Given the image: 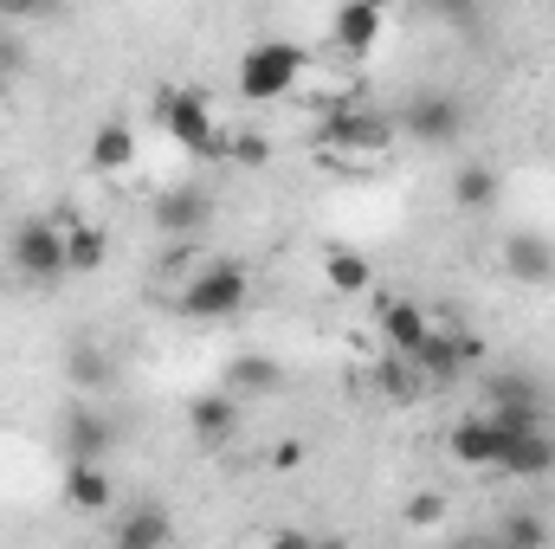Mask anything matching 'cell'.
<instances>
[{"label":"cell","mask_w":555,"mask_h":549,"mask_svg":"<svg viewBox=\"0 0 555 549\" xmlns=\"http://www.w3.org/2000/svg\"><path fill=\"white\" fill-rule=\"evenodd\" d=\"M439 524H446V498L420 491L414 505H408V531H439Z\"/></svg>","instance_id":"27"},{"label":"cell","mask_w":555,"mask_h":549,"mask_svg":"<svg viewBox=\"0 0 555 549\" xmlns=\"http://www.w3.org/2000/svg\"><path fill=\"white\" fill-rule=\"evenodd\" d=\"M149 220H155V233L162 240H201L207 233V220H214V194L207 188H194V181H181V188H162L155 194V207H149Z\"/></svg>","instance_id":"10"},{"label":"cell","mask_w":555,"mask_h":549,"mask_svg":"<svg viewBox=\"0 0 555 549\" xmlns=\"http://www.w3.org/2000/svg\"><path fill=\"white\" fill-rule=\"evenodd\" d=\"M369 7H382V13H395V7H401V0H369Z\"/></svg>","instance_id":"33"},{"label":"cell","mask_w":555,"mask_h":549,"mask_svg":"<svg viewBox=\"0 0 555 549\" xmlns=\"http://www.w3.org/2000/svg\"><path fill=\"white\" fill-rule=\"evenodd\" d=\"M323 284H330L336 297H369V291H375V266H369L356 246H330V253H323Z\"/></svg>","instance_id":"22"},{"label":"cell","mask_w":555,"mask_h":549,"mask_svg":"<svg viewBox=\"0 0 555 549\" xmlns=\"http://www.w3.org/2000/svg\"><path fill=\"white\" fill-rule=\"evenodd\" d=\"M220 388H227V395H240V401H266V395L284 388V362H278V356H259V349H240V356L227 362Z\"/></svg>","instance_id":"16"},{"label":"cell","mask_w":555,"mask_h":549,"mask_svg":"<svg viewBox=\"0 0 555 549\" xmlns=\"http://www.w3.org/2000/svg\"><path fill=\"white\" fill-rule=\"evenodd\" d=\"M111 537L124 549H162V544H175V518H168L155 498H137V505H124V511L111 518Z\"/></svg>","instance_id":"15"},{"label":"cell","mask_w":555,"mask_h":549,"mask_svg":"<svg viewBox=\"0 0 555 549\" xmlns=\"http://www.w3.org/2000/svg\"><path fill=\"white\" fill-rule=\"evenodd\" d=\"M395 124H401V137L420 142V149H452V142L465 137V104H459L452 91H420Z\"/></svg>","instance_id":"8"},{"label":"cell","mask_w":555,"mask_h":549,"mask_svg":"<svg viewBox=\"0 0 555 549\" xmlns=\"http://www.w3.org/2000/svg\"><path fill=\"white\" fill-rule=\"evenodd\" d=\"M7 104H13V78L0 72V111H7Z\"/></svg>","instance_id":"32"},{"label":"cell","mask_w":555,"mask_h":549,"mask_svg":"<svg viewBox=\"0 0 555 549\" xmlns=\"http://www.w3.org/2000/svg\"><path fill=\"white\" fill-rule=\"evenodd\" d=\"M155 124H162V137L175 142L181 155H194V162H227L233 130L220 124V111H214V98H207L201 85H168V91L155 98Z\"/></svg>","instance_id":"2"},{"label":"cell","mask_w":555,"mask_h":549,"mask_svg":"<svg viewBox=\"0 0 555 549\" xmlns=\"http://www.w3.org/2000/svg\"><path fill=\"white\" fill-rule=\"evenodd\" d=\"M59 375L72 395H111L117 388V356L98 343V336H78L65 356H59Z\"/></svg>","instance_id":"14"},{"label":"cell","mask_w":555,"mask_h":549,"mask_svg":"<svg viewBox=\"0 0 555 549\" xmlns=\"http://www.w3.org/2000/svg\"><path fill=\"white\" fill-rule=\"evenodd\" d=\"M550 472H555V433H550V420H543V426H524V433L511 439L498 478H524V485H537V478H550Z\"/></svg>","instance_id":"19"},{"label":"cell","mask_w":555,"mask_h":549,"mask_svg":"<svg viewBox=\"0 0 555 549\" xmlns=\"http://www.w3.org/2000/svg\"><path fill=\"white\" fill-rule=\"evenodd\" d=\"M524 426H504V420H491L485 408H472L465 420H452L446 426V459L459 465V472H478V478H498L504 472V452H511V439H517Z\"/></svg>","instance_id":"5"},{"label":"cell","mask_w":555,"mask_h":549,"mask_svg":"<svg viewBox=\"0 0 555 549\" xmlns=\"http://www.w3.org/2000/svg\"><path fill=\"white\" fill-rule=\"evenodd\" d=\"M137 130H130V124H124V117H111V124H98V130H91V142H85V162H91V175H111V181H117V175H130V168H137Z\"/></svg>","instance_id":"17"},{"label":"cell","mask_w":555,"mask_h":549,"mask_svg":"<svg viewBox=\"0 0 555 549\" xmlns=\"http://www.w3.org/2000/svg\"><path fill=\"white\" fill-rule=\"evenodd\" d=\"M452 207H459V214L498 207V168H491V162H465V168L452 175Z\"/></svg>","instance_id":"24"},{"label":"cell","mask_w":555,"mask_h":549,"mask_svg":"<svg viewBox=\"0 0 555 549\" xmlns=\"http://www.w3.org/2000/svg\"><path fill=\"white\" fill-rule=\"evenodd\" d=\"M375 310H382V343H388L395 356H414L420 343L433 336V317L420 310L414 297H382Z\"/></svg>","instance_id":"20"},{"label":"cell","mask_w":555,"mask_h":549,"mask_svg":"<svg viewBox=\"0 0 555 549\" xmlns=\"http://www.w3.org/2000/svg\"><path fill=\"white\" fill-rule=\"evenodd\" d=\"M188 433L201 446H233V433H240V395H227V388L194 395L188 401Z\"/></svg>","instance_id":"18"},{"label":"cell","mask_w":555,"mask_h":549,"mask_svg":"<svg viewBox=\"0 0 555 549\" xmlns=\"http://www.w3.org/2000/svg\"><path fill=\"white\" fill-rule=\"evenodd\" d=\"M7 266L26 278V284H39V291L65 284V278H72L65 227H59V220H20V227H13V240H7Z\"/></svg>","instance_id":"6"},{"label":"cell","mask_w":555,"mask_h":549,"mask_svg":"<svg viewBox=\"0 0 555 549\" xmlns=\"http://www.w3.org/2000/svg\"><path fill=\"white\" fill-rule=\"evenodd\" d=\"M304 465V439H278L272 446V472H297Z\"/></svg>","instance_id":"30"},{"label":"cell","mask_w":555,"mask_h":549,"mask_svg":"<svg viewBox=\"0 0 555 549\" xmlns=\"http://www.w3.org/2000/svg\"><path fill=\"white\" fill-rule=\"evenodd\" d=\"M498 266H504L511 284H524V291H550L555 284V240H543V233H504Z\"/></svg>","instance_id":"12"},{"label":"cell","mask_w":555,"mask_h":549,"mask_svg":"<svg viewBox=\"0 0 555 549\" xmlns=\"http://www.w3.org/2000/svg\"><path fill=\"white\" fill-rule=\"evenodd\" d=\"M369 388H375V395H382L388 408H408V401H420V395H426V382H420V369L408 362V356H395V349H388V356L375 362V375H369Z\"/></svg>","instance_id":"23"},{"label":"cell","mask_w":555,"mask_h":549,"mask_svg":"<svg viewBox=\"0 0 555 549\" xmlns=\"http://www.w3.org/2000/svg\"><path fill=\"white\" fill-rule=\"evenodd\" d=\"M504 544H543L550 537V524L537 518V511H524V518H504V531H498Z\"/></svg>","instance_id":"28"},{"label":"cell","mask_w":555,"mask_h":549,"mask_svg":"<svg viewBox=\"0 0 555 549\" xmlns=\"http://www.w3.org/2000/svg\"><path fill=\"white\" fill-rule=\"evenodd\" d=\"M401 149V124L369 111V104H336L323 124H317V162L343 168V175H369L382 168L388 155Z\"/></svg>","instance_id":"1"},{"label":"cell","mask_w":555,"mask_h":549,"mask_svg":"<svg viewBox=\"0 0 555 549\" xmlns=\"http://www.w3.org/2000/svg\"><path fill=\"white\" fill-rule=\"evenodd\" d=\"M433 13H439L446 26H478L485 7H478V0H433Z\"/></svg>","instance_id":"29"},{"label":"cell","mask_w":555,"mask_h":549,"mask_svg":"<svg viewBox=\"0 0 555 549\" xmlns=\"http://www.w3.org/2000/svg\"><path fill=\"white\" fill-rule=\"evenodd\" d=\"M227 162H233V168H266V162H272V142H266V130H233V142H227Z\"/></svg>","instance_id":"25"},{"label":"cell","mask_w":555,"mask_h":549,"mask_svg":"<svg viewBox=\"0 0 555 549\" xmlns=\"http://www.w3.org/2000/svg\"><path fill=\"white\" fill-rule=\"evenodd\" d=\"M52 13H59V0H0V26H33Z\"/></svg>","instance_id":"26"},{"label":"cell","mask_w":555,"mask_h":549,"mask_svg":"<svg viewBox=\"0 0 555 549\" xmlns=\"http://www.w3.org/2000/svg\"><path fill=\"white\" fill-rule=\"evenodd\" d=\"M59 227H65V253H72V278L98 272V266L111 259V233H104L98 220H85V214H59Z\"/></svg>","instance_id":"21"},{"label":"cell","mask_w":555,"mask_h":549,"mask_svg":"<svg viewBox=\"0 0 555 549\" xmlns=\"http://www.w3.org/2000/svg\"><path fill=\"white\" fill-rule=\"evenodd\" d=\"M323 39H330V52H343V59H369V52H382V39H388V13L369 7V0H336Z\"/></svg>","instance_id":"9"},{"label":"cell","mask_w":555,"mask_h":549,"mask_svg":"<svg viewBox=\"0 0 555 549\" xmlns=\"http://www.w3.org/2000/svg\"><path fill=\"white\" fill-rule=\"evenodd\" d=\"M246 304H253V272H246L240 259H207L194 278L175 284V310H181L188 323H227V317H240Z\"/></svg>","instance_id":"3"},{"label":"cell","mask_w":555,"mask_h":549,"mask_svg":"<svg viewBox=\"0 0 555 549\" xmlns=\"http://www.w3.org/2000/svg\"><path fill=\"white\" fill-rule=\"evenodd\" d=\"M297 85H304V52H297L291 39H259V46H246L240 65H233L240 104H278V98H291Z\"/></svg>","instance_id":"4"},{"label":"cell","mask_w":555,"mask_h":549,"mask_svg":"<svg viewBox=\"0 0 555 549\" xmlns=\"http://www.w3.org/2000/svg\"><path fill=\"white\" fill-rule=\"evenodd\" d=\"M59 446H65V459H111L117 420L98 408V395H78L72 408L59 413Z\"/></svg>","instance_id":"11"},{"label":"cell","mask_w":555,"mask_h":549,"mask_svg":"<svg viewBox=\"0 0 555 549\" xmlns=\"http://www.w3.org/2000/svg\"><path fill=\"white\" fill-rule=\"evenodd\" d=\"M478 408L491 413V420H504V426H543V382H530V375H517V369H491L485 382H478Z\"/></svg>","instance_id":"7"},{"label":"cell","mask_w":555,"mask_h":549,"mask_svg":"<svg viewBox=\"0 0 555 549\" xmlns=\"http://www.w3.org/2000/svg\"><path fill=\"white\" fill-rule=\"evenodd\" d=\"M59 498H65V511H78V518H104V511L117 505V485H111L104 459H65Z\"/></svg>","instance_id":"13"},{"label":"cell","mask_w":555,"mask_h":549,"mask_svg":"<svg viewBox=\"0 0 555 549\" xmlns=\"http://www.w3.org/2000/svg\"><path fill=\"white\" fill-rule=\"evenodd\" d=\"M452 336H459V362L478 369V362H485V336H478V330H452Z\"/></svg>","instance_id":"31"}]
</instances>
